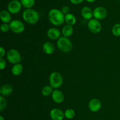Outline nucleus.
Segmentation results:
<instances>
[{"mask_svg":"<svg viewBox=\"0 0 120 120\" xmlns=\"http://www.w3.org/2000/svg\"><path fill=\"white\" fill-rule=\"evenodd\" d=\"M64 16L65 15L63 14L62 11L58 9H52L48 13L49 21L55 26H60L63 24L65 22Z\"/></svg>","mask_w":120,"mask_h":120,"instance_id":"nucleus-1","label":"nucleus"},{"mask_svg":"<svg viewBox=\"0 0 120 120\" xmlns=\"http://www.w3.org/2000/svg\"><path fill=\"white\" fill-rule=\"evenodd\" d=\"M22 18L26 22L34 25L38 22L39 19V14L34 9H26L22 13Z\"/></svg>","mask_w":120,"mask_h":120,"instance_id":"nucleus-2","label":"nucleus"},{"mask_svg":"<svg viewBox=\"0 0 120 120\" xmlns=\"http://www.w3.org/2000/svg\"><path fill=\"white\" fill-rule=\"evenodd\" d=\"M57 46L63 52H69L72 49V43L68 38L60 37L57 42Z\"/></svg>","mask_w":120,"mask_h":120,"instance_id":"nucleus-3","label":"nucleus"},{"mask_svg":"<svg viewBox=\"0 0 120 120\" xmlns=\"http://www.w3.org/2000/svg\"><path fill=\"white\" fill-rule=\"evenodd\" d=\"M63 79L62 75L57 71H53L49 76V83L53 89H57L63 84Z\"/></svg>","mask_w":120,"mask_h":120,"instance_id":"nucleus-4","label":"nucleus"},{"mask_svg":"<svg viewBox=\"0 0 120 120\" xmlns=\"http://www.w3.org/2000/svg\"><path fill=\"white\" fill-rule=\"evenodd\" d=\"M7 59L8 62L12 64L19 63L21 60V56L17 50L14 49L8 50L7 53Z\"/></svg>","mask_w":120,"mask_h":120,"instance_id":"nucleus-5","label":"nucleus"},{"mask_svg":"<svg viewBox=\"0 0 120 120\" xmlns=\"http://www.w3.org/2000/svg\"><path fill=\"white\" fill-rule=\"evenodd\" d=\"M10 29L15 34H21L25 30L23 22L18 19H14L9 23Z\"/></svg>","mask_w":120,"mask_h":120,"instance_id":"nucleus-6","label":"nucleus"},{"mask_svg":"<svg viewBox=\"0 0 120 120\" xmlns=\"http://www.w3.org/2000/svg\"><path fill=\"white\" fill-rule=\"evenodd\" d=\"M87 26L89 30L93 34H98L101 30V24L99 20L91 19L87 22Z\"/></svg>","mask_w":120,"mask_h":120,"instance_id":"nucleus-7","label":"nucleus"},{"mask_svg":"<svg viewBox=\"0 0 120 120\" xmlns=\"http://www.w3.org/2000/svg\"><path fill=\"white\" fill-rule=\"evenodd\" d=\"M22 4L18 0H12L9 2L7 8L8 11L12 14H16L20 12L22 8Z\"/></svg>","mask_w":120,"mask_h":120,"instance_id":"nucleus-8","label":"nucleus"},{"mask_svg":"<svg viewBox=\"0 0 120 120\" xmlns=\"http://www.w3.org/2000/svg\"><path fill=\"white\" fill-rule=\"evenodd\" d=\"M107 15V11L103 7H96L93 10V16L98 20L103 19Z\"/></svg>","mask_w":120,"mask_h":120,"instance_id":"nucleus-9","label":"nucleus"},{"mask_svg":"<svg viewBox=\"0 0 120 120\" xmlns=\"http://www.w3.org/2000/svg\"><path fill=\"white\" fill-rule=\"evenodd\" d=\"M50 117L52 120H63L64 117V113L61 109H52L50 112Z\"/></svg>","mask_w":120,"mask_h":120,"instance_id":"nucleus-10","label":"nucleus"},{"mask_svg":"<svg viewBox=\"0 0 120 120\" xmlns=\"http://www.w3.org/2000/svg\"><path fill=\"white\" fill-rule=\"evenodd\" d=\"M52 98L55 103L57 104H60L64 101V96L60 90L55 89L52 94Z\"/></svg>","mask_w":120,"mask_h":120,"instance_id":"nucleus-11","label":"nucleus"},{"mask_svg":"<svg viewBox=\"0 0 120 120\" xmlns=\"http://www.w3.org/2000/svg\"><path fill=\"white\" fill-rule=\"evenodd\" d=\"M101 107V103L97 98H93L89 102V109L91 112H97L100 110Z\"/></svg>","mask_w":120,"mask_h":120,"instance_id":"nucleus-12","label":"nucleus"},{"mask_svg":"<svg viewBox=\"0 0 120 120\" xmlns=\"http://www.w3.org/2000/svg\"><path fill=\"white\" fill-rule=\"evenodd\" d=\"M60 31L57 28H50L47 31V36L52 40L59 39L60 38Z\"/></svg>","mask_w":120,"mask_h":120,"instance_id":"nucleus-13","label":"nucleus"},{"mask_svg":"<svg viewBox=\"0 0 120 120\" xmlns=\"http://www.w3.org/2000/svg\"><path fill=\"white\" fill-rule=\"evenodd\" d=\"M81 14L84 19L89 21L91 19L93 16V11L91 10V8L89 7H84L81 10Z\"/></svg>","mask_w":120,"mask_h":120,"instance_id":"nucleus-14","label":"nucleus"},{"mask_svg":"<svg viewBox=\"0 0 120 120\" xmlns=\"http://www.w3.org/2000/svg\"><path fill=\"white\" fill-rule=\"evenodd\" d=\"M43 52L47 55H51L55 52V47L52 42H46L43 43L42 46Z\"/></svg>","mask_w":120,"mask_h":120,"instance_id":"nucleus-15","label":"nucleus"},{"mask_svg":"<svg viewBox=\"0 0 120 120\" xmlns=\"http://www.w3.org/2000/svg\"><path fill=\"white\" fill-rule=\"evenodd\" d=\"M12 87L10 84H4L0 88V94L2 96H9L12 93Z\"/></svg>","mask_w":120,"mask_h":120,"instance_id":"nucleus-16","label":"nucleus"},{"mask_svg":"<svg viewBox=\"0 0 120 120\" xmlns=\"http://www.w3.org/2000/svg\"><path fill=\"white\" fill-rule=\"evenodd\" d=\"M0 19L4 23H10L11 22V15L8 11L2 10L0 13Z\"/></svg>","mask_w":120,"mask_h":120,"instance_id":"nucleus-17","label":"nucleus"},{"mask_svg":"<svg viewBox=\"0 0 120 120\" xmlns=\"http://www.w3.org/2000/svg\"><path fill=\"white\" fill-rule=\"evenodd\" d=\"M62 33L64 37H70V36H71L73 33V28L71 25H66L62 28Z\"/></svg>","mask_w":120,"mask_h":120,"instance_id":"nucleus-18","label":"nucleus"},{"mask_svg":"<svg viewBox=\"0 0 120 120\" xmlns=\"http://www.w3.org/2000/svg\"><path fill=\"white\" fill-rule=\"evenodd\" d=\"M22 71H23V66L21 63L15 64L11 69L12 73L14 76H19L22 73Z\"/></svg>","mask_w":120,"mask_h":120,"instance_id":"nucleus-19","label":"nucleus"},{"mask_svg":"<svg viewBox=\"0 0 120 120\" xmlns=\"http://www.w3.org/2000/svg\"><path fill=\"white\" fill-rule=\"evenodd\" d=\"M64 21L67 23V25L73 26L76 23V18L73 14H71V13H69V14L65 15V16H64Z\"/></svg>","mask_w":120,"mask_h":120,"instance_id":"nucleus-20","label":"nucleus"},{"mask_svg":"<svg viewBox=\"0 0 120 120\" xmlns=\"http://www.w3.org/2000/svg\"><path fill=\"white\" fill-rule=\"evenodd\" d=\"M21 3L24 8L26 9L32 8L35 5V0H21Z\"/></svg>","mask_w":120,"mask_h":120,"instance_id":"nucleus-21","label":"nucleus"},{"mask_svg":"<svg viewBox=\"0 0 120 120\" xmlns=\"http://www.w3.org/2000/svg\"><path fill=\"white\" fill-rule=\"evenodd\" d=\"M53 91V87L51 86H45L42 90V94L44 96H49L52 95Z\"/></svg>","mask_w":120,"mask_h":120,"instance_id":"nucleus-22","label":"nucleus"},{"mask_svg":"<svg viewBox=\"0 0 120 120\" xmlns=\"http://www.w3.org/2000/svg\"><path fill=\"white\" fill-rule=\"evenodd\" d=\"M64 117L68 119H72L75 117V111L73 109H68L66 110L64 112Z\"/></svg>","mask_w":120,"mask_h":120,"instance_id":"nucleus-23","label":"nucleus"},{"mask_svg":"<svg viewBox=\"0 0 120 120\" xmlns=\"http://www.w3.org/2000/svg\"><path fill=\"white\" fill-rule=\"evenodd\" d=\"M112 33L115 36L118 37L120 36V23H116L112 26Z\"/></svg>","mask_w":120,"mask_h":120,"instance_id":"nucleus-24","label":"nucleus"},{"mask_svg":"<svg viewBox=\"0 0 120 120\" xmlns=\"http://www.w3.org/2000/svg\"><path fill=\"white\" fill-rule=\"evenodd\" d=\"M7 103L4 96H0V111H2L6 108Z\"/></svg>","mask_w":120,"mask_h":120,"instance_id":"nucleus-25","label":"nucleus"},{"mask_svg":"<svg viewBox=\"0 0 120 120\" xmlns=\"http://www.w3.org/2000/svg\"><path fill=\"white\" fill-rule=\"evenodd\" d=\"M1 30L2 32H8L10 29V26L9 25L8 23H2L1 25Z\"/></svg>","mask_w":120,"mask_h":120,"instance_id":"nucleus-26","label":"nucleus"},{"mask_svg":"<svg viewBox=\"0 0 120 120\" xmlns=\"http://www.w3.org/2000/svg\"><path fill=\"white\" fill-rule=\"evenodd\" d=\"M6 67V61L4 58H0V69L4 70Z\"/></svg>","mask_w":120,"mask_h":120,"instance_id":"nucleus-27","label":"nucleus"},{"mask_svg":"<svg viewBox=\"0 0 120 120\" xmlns=\"http://www.w3.org/2000/svg\"><path fill=\"white\" fill-rule=\"evenodd\" d=\"M62 12L64 15H66V14H69L70 12V8L68 6H64L63 8H62Z\"/></svg>","mask_w":120,"mask_h":120,"instance_id":"nucleus-28","label":"nucleus"},{"mask_svg":"<svg viewBox=\"0 0 120 120\" xmlns=\"http://www.w3.org/2000/svg\"><path fill=\"white\" fill-rule=\"evenodd\" d=\"M5 55V49L3 47H1L0 48V58H3Z\"/></svg>","mask_w":120,"mask_h":120,"instance_id":"nucleus-29","label":"nucleus"},{"mask_svg":"<svg viewBox=\"0 0 120 120\" xmlns=\"http://www.w3.org/2000/svg\"><path fill=\"white\" fill-rule=\"evenodd\" d=\"M84 1V0H70L71 3H72L73 4H75V5H77V4H79L80 3H82Z\"/></svg>","mask_w":120,"mask_h":120,"instance_id":"nucleus-30","label":"nucleus"},{"mask_svg":"<svg viewBox=\"0 0 120 120\" xmlns=\"http://www.w3.org/2000/svg\"><path fill=\"white\" fill-rule=\"evenodd\" d=\"M86 1H87L88 2H89V3H93V2H95L96 0H86Z\"/></svg>","mask_w":120,"mask_h":120,"instance_id":"nucleus-31","label":"nucleus"},{"mask_svg":"<svg viewBox=\"0 0 120 120\" xmlns=\"http://www.w3.org/2000/svg\"><path fill=\"white\" fill-rule=\"evenodd\" d=\"M0 120H5V118H4L3 116H0Z\"/></svg>","mask_w":120,"mask_h":120,"instance_id":"nucleus-32","label":"nucleus"}]
</instances>
